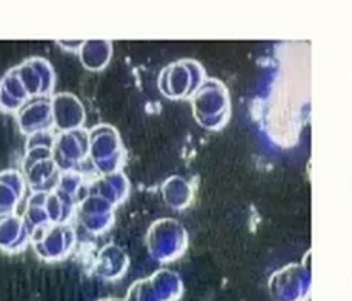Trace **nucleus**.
Here are the masks:
<instances>
[{
  "instance_id": "1",
  "label": "nucleus",
  "mask_w": 352,
  "mask_h": 301,
  "mask_svg": "<svg viewBox=\"0 0 352 301\" xmlns=\"http://www.w3.org/2000/svg\"><path fill=\"white\" fill-rule=\"evenodd\" d=\"M312 291L311 255L303 263H289L276 271L270 280L274 301H309Z\"/></svg>"
},
{
  "instance_id": "2",
  "label": "nucleus",
  "mask_w": 352,
  "mask_h": 301,
  "mask_svg": "<svg viewBox=\"0 0 352 301\" xmlns=\"http://www.w3.org/2000/svg\"><path fill=\"white\" fill-rule=\"evenodd\" d=\"M195 109H197V119L201 125L211 129L220 128L226 122L228 111H230L226 89L217 82L208 85L199 93Z\"/></svg>"
}]
</instances>
